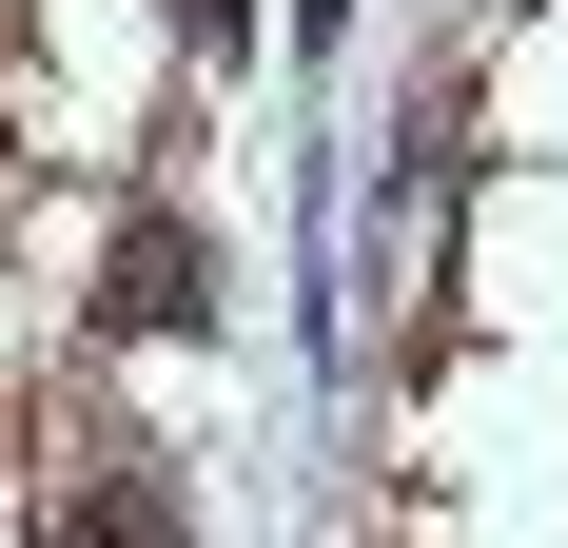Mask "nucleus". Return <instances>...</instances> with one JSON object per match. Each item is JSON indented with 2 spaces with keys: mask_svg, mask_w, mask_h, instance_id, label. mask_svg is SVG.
Instances as JSON below:
<instances>
[{
  "mask_svg": "<svg viewBox=\"0 0 568 548\" xmlns=\"http://www.w3.org/2000/svg\"><path fill=\"white\" fill-rule=\"evenodd\" d=\"M216 314V255H196V216L176 196H138L118 216V255H99V333H196Z\"/></svg>",
  "mask_w": 568,
  "mask_h": 548,
  "instance_id": "f257e3e1",
  "label": "nucleus"
},
{
  "mask_svg": "<svg viewBox=\"0 0 568 548\" xmlns=\"http://www.w3.org/2000/svg\"><path fill=\"white\" fill-rule=\"evenodd\" d=\"M59 548H196V490H176L158 450H118V470H79V509H59Z\"/></svg>",
  "mask_w": 568,
  "mask_h": 548,
  "instance_id": "f03ea898",
  "label": "nucleus"
},
{
  "mask_svg": "<svg viewBox=\"0 0 568 548\" xmlns=\"http://www.w3.org/2000/svg\"><path fill=\"white\" fill-rule=\"evenodd\" d=\"M176 20H196V40H235V0H176Z\"/></svg>",
  "mask_w": 568,
  "mask_h": 548,
  "instance_id": "7ed1b4c3",
  "label": "nucleus"
}]
</instances>
